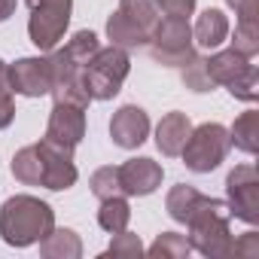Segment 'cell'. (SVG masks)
<instances>
[{"mask_svg":"<svg viewBox=\"0 0 259 259\" xmlns=\"http://www.w3.org/2000/svg\"><path fill=\"white\" fill-rule=\"evenodd\" d=\"M229 141L247 156H253L259 150V113L256 110H247L235 119V125L229 128Z\"/></svg>","mask_w":259,"mask_h":259,"instance_id":"ffe728a7","label":"cell"},{"mask_svg":"<svg viewBox=\"0 0 259 259\" xmlns=\"http://www.w3.org/2000/svg\"><path fill=\"white\" fill-rule=\"evenodd\" d=\"M229 192V210L235 220H244L247 226L259 223V174L253 165H235L226 177Z\"/></svg>","mask_w":259,"mask_h":259,"instance_id":"ba28073f","label":"cell"},{"mask_svg":"<svg viewBox=\"0 0 259 259\" xmlns=\"http://www.w3.org/2000/svg\"><path fill=\"white\" fill-rule=\"evenodd\" d=\"M107 37H110V43L119 46V49H144V46L150 43V34L141 31L135 22H128L119 10L107 19Z\"/></svg>","mask_w":259,"mask_h":259,"instance_id":"ac0fdd59","label":"cell"},{"mask_svg":"<svg viewBox=\"0 0 259 259\" xmlns=\"http://www.w3.org/2000/svg\"><path fill=\"white\" fill-rule=\"evenodd\" d=\"M150 135V116L138 104H125L110 119V138L122 150H138Z\"/></svg>","mask_w":259,"mask_h":259,"instance_id":"30bf717a","label":"cell"},{"mask_svg":"<svg viewBox=\"0 0 259 259\" xmlns=\"http://www.w3.org/2000/svg\"><path fill=\"white\" fill-rule=\"evenodd\" d=\"M119 13L128 19V22H135L141 31L153 34V28L159 25L162 13H159V0H119Z\"/></svg>","mask_w":259,"mask_h":259,"instance_id":"44dd1931","label":"cell"},{"mask_svg":"<svg viewBox=\"0 0 259 259\" xmlns=\"http://www.w3.org/2000/svg\"><path fill=\"white\" fill-rule=\"evenodd\" d=\"M13 119H16V104H13L10 73H7V61L0 58V128H7Z\"/></svg>","mask_w":259,"mask_h":259,"instance_id":"f1b7e54d","label":"cell"},{"mask_svg":"<svg viewBox=\"0 0 259 259\" xmlns=\"http://www.w3.org/2000/svg\"><path fill=\"white\" fill-rule=\"evenodd\" d=\"M98 49H101V43H98V37H95L92 31H76V34L67 40V46H64V52H67L73 61H79L82 67L89 64V58H92Z\"/></svg>","mask_w":259,"mask_h":259,"instance_id":"4316f807","label":"cell"},{"mask_svg":"<svg viewBox=\"0 0 259 259\" xmlns=\"http://www.w3.org/2000/svg\"><path fill=\"white\" fill-rule=\"evenodd\" d=\"M153 259H183V256H189L192 253V244H189V238L186 235H177V232H162L153 244H150V250H147Z\"/></svg>","mask_w":259,"mask_h":259,"instance_id":"603a6c76","label":"cell"},{"mask_svg":"<svg viewBox=\"0 0 259 259\" xmlns=\"http://www.w3.org/2000/svg\"><path fill=\"white\" fill-rule=\"evenodd\" d=\"M232 49L241 52L244 58H253L259 52V22H238L235 37H232Z\"/></svg>","mask_w":259,"mask_h":259,"instance_id":"d4e9b609","label":"cell"},{"mask_svg":"<svg viewBox=\"0 0 259 259\" xmlns=\"http://www.w3.org/2000/svg\"><path fill=\"white\" fill-rule=\"evenodd\" d=\"M180 79L186 82V89L192 92H213V79L207 76V67H204V58L195 55L189 64L180 67Z\"/></svg>","mask_w":259,"mask_h":259,"instance_id":"83f0119b","label":"cell"},{"mask_svg":"<svg viewBox=\"0 0 259 259\" xmlns=\"http://www.w3.org/2000/svg\"><path fill=\"white\" fill-rule=\"evenodd\" d=\"M40 256H46V259H79L82 241L73 229H52L40 241Z\"/></svg>","mask_w":259,"mask_h":259,"instance_id":"e0dca14e","label":"cell"},{"mask_svg":"<svg viewBox=\"0 0 259 259\" xmlns=\"http://www.w3.org/2000/svg\"><path fill=\"white\" fill-rule=\"evenodd\" d=\"M85 138V110L73 104H55L49 125H46V141H55L67 150H76V144Z\"/></svg>","mask_w":259,"mask_h":259,"instance_id":"4fadbf2b","label":"cell"},{"mask_svg":"<svg viewBox=\"0 0 259 259\" xmlns=\"http://www.w3.org/2000/svg\"><path fill=\"white\" fill-rule=\"evenodd\" d=\"M232 256H238V259H256L259 256V235L256 232H244L232 244Z\"/></svg>","mask_w":259,"mask_h":259,"instance_id":"4dcf8cb0","label":"cell"},{"mask_svg":"<svg viewBox=\"0 0 259 259\" xmlns=\"http://www.w3.org/2000/svg\"><path fill=\"white\" fill-rule=\"evenodd\" d=\"M104 256H122V259H141L144 256V244H141V238L135 235V232H128V229H122V232H116L113 235V244L104 250Z\"/></svg>","mask_w":259,"mask_h":259,"instance_id":"484cf974","label":"cell"},{"mask_svg":"<svg viewBox=\"0 0 259 259\" xmlns=\"http://www.w3.org/2000/svg\"><path fill=\"white\" fill-rule=\"evenodd\" d=\"M204 198H207V195H201L195 186L177 183V186L168 192V198H165V210H168V217H171L174 223H183V226H186V220L201 207Z\"/></svg>","mask_w":259,"mask_h":259,"instance_id":"d6986e66","label":"cell"},{"mask_svg":"<svg viewBox=\"0 0 259 259\" xmlns=\"http://www.w3.org/2000/svg\"><path fill=\"white\" fill-rule=\"evenodd\" d=\"M232 150V141H229V128L220 125V122H204L198 128H192L189 138H186V147L180 150L183 156V165L195 174H210L213 168H220L226 162Z\"/></svg>","mask_w":259,"mask_h":259,"instance_id":"5b68a950","label":"cell"},{"mask_svg":"<svg viewBox=\"0 0 259 259\" xmlns=\"http://www.w3.org/2000/svg\"><path fill=\"white\" fill-rule=\"evenodd\" d=\"M55 229V210L34 195H13L0 207V238L10 247H31Z\"/></svg>","mask_w":259,"mask_h":259,"instance_id":"6da1fadb","label":"cell"},{"mask_svg":"<svg viewBox=\"0 0 259 259\" xmlns=\"http://www.w3.org/2000/svg\"><path fill=\"white\" fill-rule=\"evenodd\" d=\"M207 76L213 79V85H226L238 101L253 104L259 98V73L256 64H250V58H244L235 49H223L213 52L210 58H204Z\"/></svg>","mask_w":259,"mask_h":259,"instance_id":"277c9868","label":"cell"},{"mask_svg":"<svg viewBox=\"0 0 259 259\" xmlns=\"http://www.w3.org/2000/svg\"><path fill=\"white\" fill-rule=\"evenodd\" d=\"M10 89L25 98H43L52 92V64L49 58H19L16 64H7Z\"/></svg>","mask_w":259,"mask_h":259,"instance_id":"9c48e42d","label":"cell"},{"mask_svg":"<svg viewBox=\"0 0 259 259\" xmlns=\"http://www.w3.org/2000/svg\"><path fill=\"white\" fill-rule=\"evenodd\" d=\"M16 13V0H0V22H7Z\"/></svg>","mask_w":259,"mask_h":259,"instance_id":"d6a6232c","label":"cell"},{"mask_svg":"<svg viewBox=\"0 0 259 259\" xmlns=\"http://www.w3.org/2000/svg\"><path fill=\"white\" fill-rule=\"evenodd\" d=\"M192 10H195V0H159V13L165 19H186L189 22Z\"/></svg>","mask_w":259,"mask_h":259,"instance_id":"f546056e","label":"cell"},{"mask_svg":"<svg viewBox=\"0 0 259 259\" xmlns=\"http://www.w3.org/2000/svg\"><path fill=\"white\" fill-rule=\"evenodd\" d=\"M189 132H192V122H189L186 113L174 110V113L162 116V122H159V128H156V147H159V153L168 156V159L180 156V150L186 147Z\"/></svg>","mask_w":259,"mask_h":259,"instance_id":"5bb4252c","label":"cell"},{"mask_svg":"<svg viewBox=\"0 0 259 259\" xmlns=\"http://www.w3.org/2000/svg\"><path fill=\"white\" fill-rule=\"evenodd\" d=\"M13 177L25 186H43V174H46V159L40 153V147H22L16 156H13V165H10Z\"/></svg>","mask_w":259,"mask_h":259,"instance_id":"2e32d148","label":"cell"},{"mask_svg":"<svg viewBox=\"0 0 259 259\" xmlns=\"http://www.w3.org/2000/svg\"><path fill=\"white\" fill-rule=\"evenodd\" d=\"M162 165L141 156V159H128L125 165H119V186H122V195H153L159 186H162Z\"/></svg>","mask_w":259,"mask_h":259,"instance_id":"7c38bea8","label":"cell"},{"mask_svg":"<svg viewBox=\"0 0 259 259\" xmlns=\"http://www.w3.org/2000/svg\"><path fill=\"white\" fill-rule=\"evenodd\" d=\"M31 19H28V37L40 52H52L70 25L73 0H28Z\"/></svg>","mask_w":259,"mask_h":259,"instance_id":"52a82bcc","label":"cell"},{"mask_svg":"<svg viewBox=\"0 0 259 259\" xmlns=\"http://www.w3.org/2000/svg\"><path fill=\"white\" fill-rule=\"evenodd\" d=\"M43 159H46V174H43V186L52 189V192H64L76 183V165H73V150L55 144V141H40L37 144Z\"/></svg>","mask_w":259,"mask_h":259,"instance_id":"8fae6325","label":"cell"},{"mask_svg":"<svg viewBox=\"0 0 259 259\" xmlns=\"http://www.w3.org/2000/svg\"><path fill=\"white\" fill-rule=\"evenodd\" d=\"M147 49H150L153 61H159L162 67H177V70L198 55L195 52V43H192L189 22L186 19H165V16L153 28Z\"/></svg>","mask_w":259,"mask_h":259,"instance_id":"8992f818","label":"cell"},{"mask_svg":"<svg viewBox=\"0 0 259 259\" xmlns=\"http://www.w3.org/2000/svg\"><path fill=\"white\" fill-rule=\"evenodd\" d=\"M229 223H232V210L226 201L220 198H204L201 207L186 220L189 226V244L192 250H198L201 256L207 259H229L232 256V232H229Z\"/></svg>","mask_w":259,"mask_h":259,"instance_id":"7a4b0ae2","label":"cell"},{"mask_svg":"<svg viewBox=\"0 0 259 259\" xmlns=\"http://www.w3.org/2000/svg\"><path fill=\"white\" fill-rule=\"evenodd\" d=\"M128 70H132L128 52L110 43L107 49H98L89 58V64L82 67V89L89 92L92 101H110L119 95Z\"/></svg>","mask_w":259,"mask_h":259,"instance_id":"3957f363","label":"cell"},{"mask_svg":"<svg viewBox=\"0 0 259 259\" xmlns=\"http://www.w3.org/2000/svg\"><path fill=\"white\" fill-rule=\"evenodd\" d=\"M235 10L238 22H259V0H226Z\"/></svg>","mask_w":259,"mask_h":259,"instance_id":"1f68e13d","label":"cell"},{"mask_svg":"<svg viewBox=\"0 0 259 259\" xmlns=\"http://www.w3.org/2000/svg\"><path fill=\"white\" fill-rule=\"evenodd\" d=\"M128 220H132V207H128L125 195H113V198H104L101 201V210H98V223L104 232L116 235L122 229H128Z\"/></svg>","mask_w":259,"mask_h":259,"instance_id":"7402d4cb","label":"cell"},{"mask_svg":"<svg viewBox=\"0 0 259 259\" xmlns=\"http://www.w3.org/2000/svg\"><path fill=\"white\" fill-rule=\"evenodd\" d=\"M89 186H92V195L95 198H113V195H122V186H119V168L107 165V168H98L92 177H89Z\"/></svg>","mask_w":259,"mask_h":259,"instance_id":"cb8c5ba5","label":"cell"},{"mask_svg":"<svg viewBox=\"0 0 259 259\" xmlns=\"http://www.w3.org/2000/svg\"><path fill=\"white\" fill-rule=\"evenodd\" d=\"M229 37V19L220 10H204L192 28V43L201 49H220Z\"/></svg>","mask_w":259,"mask_h":259,"instance_id":"9a60e30c","label":"cell"}]
</instances>
